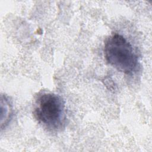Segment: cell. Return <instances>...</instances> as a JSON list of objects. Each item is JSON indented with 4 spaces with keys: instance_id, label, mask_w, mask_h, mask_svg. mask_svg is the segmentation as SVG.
<instances>
[{
    "instance_id": "2",
    "label": "cell",
    "mask_w": 152,
    "mask_h": 152,
    "mask_svg": "<svg viewBox=\"0 0 152 152\" xmlns=\"http://www.w3.org/2000/svg\"><path fill=\"white\" fill-rule=\"evenodd\" d=\"M104 54L106 62L119 72L132 75L138 71V57L131 43L120 34L115 33L107 38Z\"/></svg>"
},
{
    "instance_id": "3",
    "label": "cell",
    "mask_w": 152,
    "mask_h": 152,
    "mask_svg": "<svg viewBox=\"0 0 152 152\" xmlns=\"http://www.w3.org/2000/svg\"><path fill=\"white\" fill-rule=\"evenodd\" d=\"M1 109L5 110L4 113H2V116L4 115V116L1 118V128H2L4 125L5 127L8 124L13 113L12 107L10 100L5 96H1Z\"/></svg>"
},
{
    "instance_id": "1",
    "label": "cell",
    "mask_w": 152,
    "mask_h": 152,
    "mask_svg": "<svg viewBox=\"0 0 152 152\" xmlns=\"http://www.w3.org/2000/svg\"><path fill=\"white\" fill-rule=\"evenodd\" d=\"M33 114L37 122L49 131L58 132L65 126V103L62 97L56 93H39L34 103Z\"/></svg>"
}]
</instances>
